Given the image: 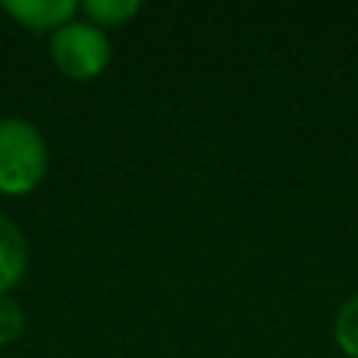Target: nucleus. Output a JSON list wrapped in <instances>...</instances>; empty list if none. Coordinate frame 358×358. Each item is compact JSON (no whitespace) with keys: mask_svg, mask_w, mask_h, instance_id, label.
<instances>
[{"mask_svg":"<svg viewBox=\"0 0 358 358\" xmlns=\"http://www.w3.org/2000/svg\"><path fill=\"white\" fill-rule=\"evenodd\" d=\"M48 142L25 117H0V195H29L48 176Z\"/></svg>","mask_w":358,"mask_h":358,"instance_id":"obj_1","label":"nucleus"},{"mask_svg":"<svg viewBox=\"0 0 358 358\" xmlns=\"http://www.w3.org/2000/svg\"><path fill=\"white\" fill-rule=\"evenodd\" d=\"M110 38L104 29L92 25L88 19L76 16L63 29L50 35V60L66 79L73 82H92L110 63Z\"/></svg>","mask_w":358,"mask_h":358,"instance_id":"obj_2","label":"nucleus"},{"mask_svg":"<svg viewBox=\"0 0 358 358\" xmlns=\"http://www.w3.org/2000/svg\"><path fill=\"white\" fill-rule=\"evenodd\" d=\"M0 10L16 19L22 29L38 31V35H54L57 29L79 16L76 0H3Z\"/></svg>","mask_w":358,"mask_h":358,"instance_id":"obj_3","label":"nucleus"},{"mask_svg":"<svg viewBox=\"0 0 358 358\" xmlns=\"http://www.w3.org/2000/svg\"><path fill=\"white\" fill-rule=\"evenodd\" d=\"M25 271H29V242L10 217L0 214V296H13Z\"/></svg>","mask_w":358,"mask_h":358,"instance_id":"obj_4","label":"nucleus"},{"mask_svg":"<svg viewBox=\"0 0 358 358\" xmlns=\"http://www.w3.org/2000/svg\"><path fill=\"white\" fill-rule=\"evenodd\" d=\"M142 13V0H85L79 3V16L98 29H120Z\"/></svg>","mask_w":358,"mask_h":358,"instance_id":"obj_5","label":"nucleus"},{"mask_svg":"<svg viewBox=\"0 0 358 358\" xmlns=\"http://www.w3.org/2000/svg\"><path fill=\"white\" fill-rule=\"evenodd\" d=\"M334 343L346 358H358V292H352V296L336 308Z\"/></svg>","mask_w":358,"mask_h":358,"instance_id":"obj_6","label":"nucleus"},{"mask_svg":"<svg viewBox=\"0 0 358 358\" xmlns=\"http://www.w3.org/2000/svg\"><path fill=\"white\" fill-rule=\"evenodd\" d=\"M25 308L13 296H0V346H13L25 334Z\"/></svg>","mask_w":358,"mask_h":358,"instance_id":"obj_7","label":"nucleus"}]
</instances>
